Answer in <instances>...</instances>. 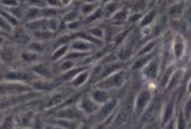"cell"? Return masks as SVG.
Instances as JSON below:
<instances>
[{"label":"cell","instance_id":"cell-41","mask_svg":"<svg viewBox=\"0 0 191 129\" xmlns=\"http://www.w3.org/2000/svg\"><path fill=\"white\" fill-rule=\"evenodd\" d=\"M1 118H2V116L1 115H0V120L1 119Z\"/></svg>","mask_w":191,"mask_h":129},{"label":"cell","instance_id":"cell-32","mask_svg":"<svg viewBox=\"0 0 191 129\" xmlns=\"http://www.w3.org/2000/svg\"><path fill=\"white\" fill-rule=\"evenodd\" d=\"M30 48L36 50H42V46L37 43H32L30 45Z\"/></svg>","mask_w":191,"mask_h":129},{"label":"cell","instance_id":"cell-13","mask_svg":"<svg viewBox=\"0 0 191 129\" xmlns=\"http://www.w3.org/2000/svg\"><path fill=\"white\" fill-rule=\"evenodd\" d=\"M90 78V73L88 71H82L76 77V78L73 81V86L76 87H80L86 83Z\"/></svg>","mask_w":191,"mask_h":129},{"label":"cell","instance_id":"cell-21","mask_svg":"<svg viewBox=\"0 0 191 129\" xmlns=\"http://www.w3.org/2000/svg\"><path fill=\"white\" fill-rule=\"evenodd\" d=\"M34 70L37 73L43 76H48L50 74V70L48 66L44 64H41L36 66L34 68Z\"/></svg>","mask_w":191,"mask_h":129},{"label":"cell","instance_id":"cell-25","mask_svg":"<svg viewBox=\"0 0 191 129\" xmlns=\"http://www.w3.org/2000/svg\"><path fill=\"white\" fill-rule=\"evenodd\" d=\"M175 117L169 121L165 125L163 129H175Z\"/></svg>","mask_w":191,"mask_h":129},{"label":"cell","instance_id":"cell-29","mask_svg":"<svg viewBox=\"0 0 191 129\" xmlns=\"http://www.w3.org/2000/svg\"><path fill=\"white\" fill-rule=\"evenodd\" d=\"M0 13H1L3 16L6 17L8 20L10 21V22L13 24H16L17 23V20H15L13 17L9 15H8L7 13H5L3 11L0 9Z\"/></svg>","mask_w":191,"mask_h":129},{"label":"cell","instance_id":"cell-18","mask_svg":"<svg viewBox=\"0 0 191 129\" xmlns=\"http://www.w3.org/2000/svg\"><path fill=\"white\" fill-rule=\"evenodd\" d=\"M68 96L67 94H58L56 95V96L52 97V99L50 101L49 103H48L47 106H53L54 105H56L57 104H59L62 103V101H64V99H66V97Z\"/></svg>","mask_w":191,"mask_h":129},{"label":"cell","instance_id":"cell-33","mask_svg":"<svg viewBox=\"0 0 191 129\" xmlns=\"http://www.w3.org/2000/svg\"><path fill=\"white\" fill-rule=\"evenodd\" d=\"M3 2L9 5H17V2L16 0H4Z\"/></svg>","mask_w":191,"mask_h":129},{"label":"cell","instance_id":"cell-4","mask_svg":"<svg viewBox=\"0 0 191 129\" xmlns=\"http://www.w3.org/2000/svg\"><path fill=\"white\" fill-rule=\"evenodd\" d=\"M119 106V99L113 97L108 102L100 106L98 111L92 116L94 123L96 124L104 121L114 113Z\"/></svg>","mask_w":191,"mask_h":129},{"label":"cell","instance_id":"cell-1","mask_svg":"<svg viewBox=\"0 0 191 129\" xmlns=\"http://www.w3.org/2000/svg\"><path fill=\"white\" fill-rule=\"evenodd\" d=\"M155 93L151 88L142 89L136 95L132 104V111L139 119L152 102Z\"/></svg>","mask_w":191,"mask_h":129},{"label":"cell","instance_id":"cell-22","mask_svg":"<svg viewBox=\"0 0 191 129\" xmlns=\"http://www.w3.org/2000/svg\"><path fill=\"white\" fill-rule=\"evenodd\" d=\"M46 23V20H40V21H35L32 23H30L27 25V27H29L30 28L32 29H36V28H39L40 27H42Z\"/></svg>","mask_w":191,"mask_h":129},{"label":"cell","instance_id":"cell-6","mask_svg":"<svg viewBox=\"0 0 191 129\" xmlns=\"http://www.w3.org/2000/svg\"><path fill=\"white\" fill-rule=\"evenodd\" d=\"M176 104V101L175 99H173V98L163 104L159 117L160 126L162 129L175 116L177 110Z\"/></svg>","mask_w":191,"mask_h":129},{"label":"cell","instance_id":"cell-10","mask_svg":"<svg viewBox=\"0 0 191 129\" xmlns=\"http://www.w3.org/2000/svg\"><path fill=\"white\" fill-rule=\"evenodd\" d=\"M158 73L159 64L156 60H152L145 66L144 74L148 79L155 80L158 77Z\"/></svg>","mask_w":191,"mask_h":129},{"label":"cell","instance_id":"cell-2","mask_svg":"<svg viewBox=\"0 0 191 129\" xmlns=\"http://www.w3.org/2000/svg\"><path fill=\"white\" fill-rule=\"evenodd\" d=\"M125 82V74L121 70L113 73L94 84V88L110 91L121 88Z\"/></svg>","mask_w":191,"mask_h":129},{"label":"cell","instance_id":"cell-12","mask_svg":"<svg viewBox=\"0 0 191 129\" xmlns=\"http://www.w3.org/2000/svg\"><path fill=\"white\" fill-rule=\"evenodd\" d=\"M28 88L26 86L19 84H6L0 86V92H19L27 91Z\"/></svg>","mask_w":191,"mask_h":129},{"label":"cell","instance_id":"cell-7","mask_svg":"<svg viewBox=\"0 0 191 129\" xmlns=\"http://www.w3.org/2000/svg\"><path fill=\"white\" fill-rule=\"evenodd\" d=\"M57 116L64 119L79 121H85L88 119L77 105L65 107L57 113Z\"/></svg>","mask_w":191,"mask_h":129},{"label":"cell","instance_id":"cell-35","mask_svg":"<svg viewBox=\"0 0 191 129\" xmlns=\"http://www.w3.org/2000/svg\"><path fill=\"white\" fill-rule=\"evenodd\" d=\"M29 39L25 37H21L18 39V41L21 43H26L28 42Z\"/></svg>","mask_w":191,"mask_h":129},{"label":"cell","instance_id":"cell-15","mask_svg":"<svg viewBox=\"0 0 191 129\" xmlns=\"http://www.w3.org/2000/svg\"><path fill=\"white\" fill-rule=\"evenodd\" d=\"M152 55L148 54L140 58L132 66L133 70H138L145 66L149 62L150 60L152 58Z\"/></svg>","mask_w":191,"mask_h":129},{"label":"cell","instance_id":"cell-38","mask_svg":"<svg viewBox=\"0 0 191 129\" xmlns=\"http://www.w3.org/2000/svg\"><path fill=\"white\" fill-rule=\"evenodd\" d=\"M48 2L51 5H56L57 3V0H48Z\"/></svg>","mask_w":191,"mask_h":129},{"label":"cell","instance_id":"cell-39","mask_svg":"<svg viewBox=\"0 0 191 129\" xmlns=\"http://www.w3.org/2000/svg\"><path fill=\"white\" fill-rule=\"evenodd\" d=\"M47 129H66L64 127H50Z\"/></svg>","mask_w":191,"mask_h":129},{"label":"cell","instance_id":"cell-40","mask_svg":"<svg viewBox=\"0 0 191 129\" xmlns=\"http://www.w3.org/2000/svg\"><path fill=\"white\" fill-rule=\"evenodd\" d=\"M63 1L65 3H67V0H63ZM68 1H69V0H68Z\"/></svg>","mask_w":191,"mask_h":129},{"label":"cell","instance_id":"cell-17","mask_svg":"<svg viewBox=\"0 0 191 129\" xmlns=\"http://www.w3.org/2000/svg\"><path fill=\"white\" fill-rule=\"evenodd\" d=\"M7 78L11 80H27L29 78V75L24 72H10L7 74Z\"/></svg>","mask_w":191,"mask_h":129},{"label":"cell","instance_id":"cell-19","mask_svg":"<svg viewBox=\"0 0 191 129\" xmlns=\"http://www.w3.org/2000/svg\"><path fill=\"white\" fill-rule=\"evenodd\" d=\"M33 117V113H26L21 114L17 117V123L20 125H25L29 122L30 120Z\"/></svg>","mask_w":191,"mask_h":129},{"label":"cell","instance_id":"cell-34","mask_svg":"<svg viewBox=\"0 0 191 129\" xmlns=\"http://www.w3.org/2000/svg\"><path fill=\"white\" fill-rule=\"evenodd\" d=\"M38 13V10H37V9H33V10H31L29 12V16L30 17H34L36 15H37Z\"/></svg>","mask_w":191,"mask_h":129},{"label":"cell","instance_id":"cell-24","mask_svg":"<svg viewBox=\"0 0 191 129\" xmlns=\"http://www.w3.org/2000/svg\"><path fill=\"white\" fill-rule=\"evenodd\" d=\"M67 49V46H65L61 48L60 49L57 50L56 52V53L53 55V59H57L58 58H59L61 56H62L64 53L66 52V50Z\"/></svg>","mask_w":191,"mask_h":129},{"label":"cell","instance_id":"cell-16","mask_svg":"<svg viewBox=\"0 0 191 129\" xmlns=\"http://www.w3.org/2000/svg\"><path fill=\"white\" fill-rule=\"evenodd\" d=\"M173 70L172 67L169 68L168 70H166L164 76L162 77V80L160 82V86L162 88L165 89V88L167 87L168 82L173 75Z\"/></svg>","mask_w":191,"mask_h":129},{"label":"cell","instance_id":"cell-37","mask_svg":"<svg viewBox=\"0 0 191 129\" xmlns=\"http://www.w3.org/2000/svg\"><path fill=\"white\" fill-rule=\"evenodd\" d=\"M50 23H50L51 27L52 28H53V29H54L56 26V21H55L54 20H51V22H50Z\"/></svg>","mask_w":191,"mask_h":129},{"label":"cell","instance_id":"cell-8","mask_svg":"<svg viewBox=\"0 0 191 129\" xmlns=\"http://www.w3.org/2000/svg\"><path fill=\"white\" fill-rule=\"evenodd\" d=\"M88 93L89 96L100 106L108 102L113 97L109 91L94 87Z\"/></svg>","mask_w":191,"mask_h":129},{"label":"cell","instance_id":"cell-9","mask_svg":"<svg viewBox=\"0 0 191 129\" xmlns=\"http://www.w3.org/2000/svg\"><path fill=\"white\" fill-rule=\"evenodd\" d=\"M129 109L124 107H120V106H119L118 109L115 113L110 126L118 127L124 125L129 120Z\"/></svg>","mask_w":191,"mask_h":129},{"label":"cell","instance_id":"cell-3","mask_svg":"<svg viewBox=\"0 0 191 129\" xmlns=\"http://www.w3.org/2000/svg\"><path fill=\"white\" fill-rule=\"evenodd\" d=\"M163 106V103L161 98L155 95L150 105L138 119L144 124L155 122L160 117Z\"/></svg>","mask_w":191,"mask_h":129},{"label":"cell","instance_id":"cell-28","mask_svg":"<svg viewBox=\"0 0 191 129\" xmlns=\"http://www.w3.org/2000/svg\"><path fill=\"white\" fill-rule=\"evenodd\" d=\"M0 27L3 28L4 30H6L8 31H10L11 30V27L10 25L7 23L6 22L3 20L2 18L0 17Z\"/></svg>","mask_w":191,"mask_h":129},{"label":"cell","instance_id":"cell-36","mask_svg":"<svg viewBox=\"0 0 191 129\" xmlns=\"http://www.w3.org/2000/svg\"><path fill=\"white\" fill-rule=\"evenodd\" d=\"M30 2L33 4L37 5H39V6H42L43 5V3L40 1V0H29Z\"/></svg>","mask_w":191,"mask_h":129},{"label":"cell","instance_id":"cell-27","mask_svg":"<svg viewBox=\"0 0 191 129\" xmlns=\"http://www.w3.org/2000/svg\"><path fill=\"white\" fill-rule=\"evenodd\" d=\"M23 58L27 61H32L36 58V55L30 53H24Z\"/></svg>","mask_w":191,"mask_h":129},{"label":"cell","instance_id":"cell-26","mask_svg":"<svg viewBox=\"0 0 191 129\" xmlns=\"http://www.w3.org/2000/svg\"><path fill=\"white\" fill-rule=\"evenodd\" d=\"M35 35L39 39H47L51 37V34L49 32H36Z\"/></svg>","mask_w":191,"mask_h":129},{"label":"cell","instance_id":"cell-11","mask_svg":"<svg viewBox=\"0 0 191 129\" xmlns=\"http://www.w3.org/2000/svg\"><path fill=\"white\" fill-rule=\"evenodd\" d=\"M175 129H187L190 126V123H188L183 113L182 105L177 108L175 117Z\"/></svg>","mask_w":191,"mask_h":129},{"label":"cell","instance_id":"cell-30","mask_svg":"<svg viewBox=\"0 0 191 129\" xmlns=\"http://www.w3.org/2000/svg\"><path fill=\"white\" fill-rule=\"evenodd\" d=\"M73 66V63L71 62H66L63 63L61 66V69L63 70H69L70 68H71Z\"/></svg>","mask_w":191,"mask_h":129},{"label":"cell","instance_id":"cell-14","mask_svg":"<svg viewBox=\"0 0 191 129\" xmlns=\"http://www.w3.org/2000/svg\"><path fill=\"white\" fill-rule=\"evenodd\" d=\"M191 94H189L187 95L185 102L182 105V109L185 118L189 123H191Z\"/></svg>","mask_w":191,"mask_h":129},{"label":"cell","instance_id":"cell-31","mask_svg":"<svg viewBox=\"0 0 191 129\" xmlns=\"http://www.w3.org/2000/svg\"><path fill=\"white\" fill-rule=\"evenodd\" d=\"M11 53L9 51H5L2 53V58L6 60H9L11 58Z\"/></svg>","mask_w":191,"mask_h":129},{"label":"cell","instance_id":"cell-5","mask_svg":"<svg viewBox=\"0 0 191 129\" xmlns=\"http://www.w3.org/2000/svg\"><path fill=\"white\" fill-rule=\"evenodd\" d=\"M76 105L88 117L95 115L101 106L96 103L89 96L88 93L83 95Z\"/></svg>","mask_w":191,"mask_h":129},{"label":"cell","instance_id":"cell-20","mask_svg":"<svg viewBox=\"0 0 191 129\" xmlns=\"http://www.w3.org/2000/svg\"><path fill=\"white\" fill-rule=\"evenodd\" d=\"M13 120L10 116L7 117L0 124V129H11L13 127Z\"/></svg>","mask_w":191,"mask_h":129},{"label":"cell","instance_id":"cell-23","mask_svg":"<svg viewBox=\"0 0 191 129\" xmlns=\"http://www.w3.org/2000/svg\"><path fill=\"white\" fill-rule=\"evenodd\" d=\"M73 48L75 49L86 50L90 48V46L86 45L85 43H75L73 44Z\"/></svg>","mask_w":191,"mask_h":129}]
</instances>
